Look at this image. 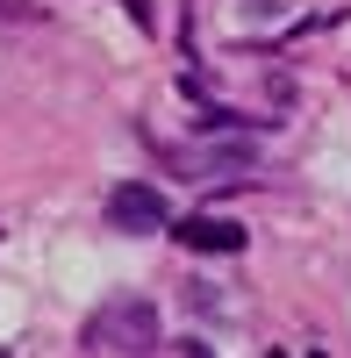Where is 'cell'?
Returning <instances> with one entry per match:
<instances>
[{
    "instance_id": "2",
    "label": "cell",
    "mask_w": 351,
    "mask_h": 358,
    "mask_svg": "<svg viewBox=\"0 0 351 358\" xmlns=\"http://www.w3.org/2000/svg\"><path fill=\"white\" fill-rule=\"evenodd\" d=\"M108 222L122 236H158L172 222V201L158 194V179H122V187L108 194Z\"/></svg>"
},
{
    "instance_id": "3",
    "label": "cell",
    "mask_w": 351,
    "mask_h": 358,
    "mask_svg": "<svg viewBox=\"0 0 351 358\" xmlns=\"http://www.w3.org/2000/svg\"><path fill=\"white\" fill-rule=\"evenodd\" d=\"M180 244L187 251H244V229L237 222H215V215H194V222H180Z\"/></svg>"
},
{
    "instance_id": "1",
    "label": "cell",
    "mask_w": 351,
    "mask_h": 358,
    "mask_svg": "<svg viewBox=\"0 0 351 358\" xmlns=\"http://www.w3.org/2000/svg\"><path fill=\"white\" fill-rule=\"evenodd\" d=\"M86 351H115V358H143L158 351V301L143 294H115L86 315Z\"/></svg>"
}]
</instances>
